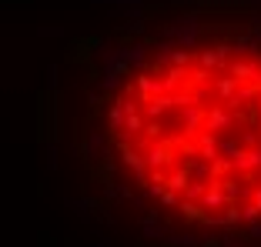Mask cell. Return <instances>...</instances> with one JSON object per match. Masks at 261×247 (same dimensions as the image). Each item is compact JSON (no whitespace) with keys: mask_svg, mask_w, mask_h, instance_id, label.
<instances>
[{"mask_svg":"<svg viewBox=\"0 0 261 247\" xmlns=\"http://www.w3.org/2000/svg\"><path fill=\"white\" fill-rule=\"evenodd\" d=\"M124 177L198 231L261 224V47L188 34L138 54L104 104Z\"/></svg>","mask_w":261,"mask_h":247,"instance_id":"6da1fadb","label":"cell"}]
</instances>
